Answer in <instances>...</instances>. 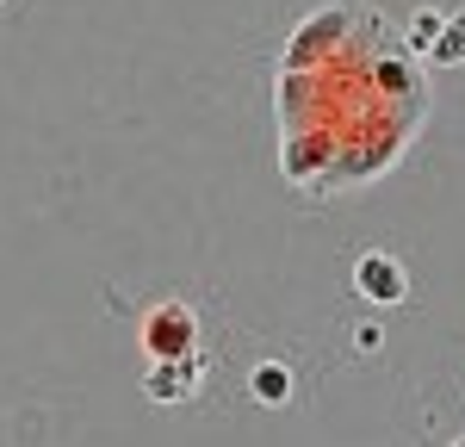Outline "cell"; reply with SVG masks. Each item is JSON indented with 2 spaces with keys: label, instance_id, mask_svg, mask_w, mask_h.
Returning a JSON list of instances; mask_svg holds the SVG:
<instances>
[{
  "label": "cell",
  "instance_id": "obj_1",
  "mask_svg": "<svg viewBox=\"0 0 465 447\" xmlns=\"http://www.w3.org/2000/svg\"><path fill=\"white\" fill-rule=\"evenodd\" d=\"M143 335H149V354H155V361H193L199 323H193L186 304H155V311L143 317Z\"/></svg>",
  "mask_w": 465,
  "mask_h": 447
},
{
  "label": "cell",
  "instance_id": "obj_2",
  "mask_svg": "<svg viewBox=\"0 0 465 447\" xmlns=\"http://www.w3.org/2000/svg\"><path fill=\"white\" fill-rule=\"evenodd\" d=\"M354 286L366 298H379V304H397V298H403V267H397L391 255H366L354 267Z\"/></svg>",
  "mask_w": 465,
  "mask_h": 447
},
{
  "label": "cell",
  "instance_id": "obj_3",
  "mask_svg": "<svg viewBox=\"0 0 465 447\" xmlns=\"http://www.w3.org/2000/svg\"><path fill=\"white\" fill-rule=\"evenodd\" d=\"M254 392H261L267 404H273V398H286V367H261V372H254Z\"/></svg>",
  "mask_w": 465,
  "mask_h": 447
}]
</instances>
